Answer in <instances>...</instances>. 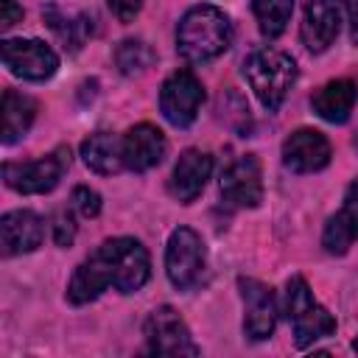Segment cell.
<instances>
[{"label": "cell", "mask_w": 358, "mask_h": 358, "mask_svg": "<svg viewBox=\"0 0 358 358\" xmlns=\"http://www.w3.org/2000/svg\"><path fill=\"white\" fill-rule=\"evenodd\" d=\"M148 277L151 257L145 246L134 238H109L76 268L67 285V299L73 305H87L109 285L120 294H134L148 282Z\"/></svg>", "instance_id": "6da1fadb"}, {"label": "cell", "mask_w": 358, "mask_h": 358, "mask_svg": "<svg viewBox=\"0 0 358 358\" xmlns=\"http://www.w3.org/2000/svg\"><path fill=\"white\" fill-rule=\"evenodd\" d=\"M232 45V22L215 6H193L176 28V50L187 62H210Z\"/></svg>", "instance_id": "7a4b0ae2"}, {"label": "cell", "mask_w": 358, "mask_h": 358, "mask_svg": "<svg viewBox=\"0 0 358 358\" xmlns=\"http://www.w3.org/2000/svg\"><path fill=\"white\" fill-rule=\"evenodd\" d=\"M243 76L255 90L257 101L268 112H277L296 81V62L277 48H257L246 56Z\"/></svg>", "instance_id": "3957f363"}, {"label": "cell", "mask_w": 358, "mask_h": 358, "mask_svg": "<svg viewBox=\"0 0 358 358\" xmlns=\"http://www.w3.org/2000/svg\"><path fill=\"white\" fill-rule=\"evenodd\" d=\"M282 313L294 327V344L299 350L310 347L319 338H327L336 333V319L330 316V310L324 305H319L313 299L310 285L305 282V277L294 274L285 282V294H282Z\"/></svg>", "instance_id": "277c9868"}, {"label": "cell", "mask_w": 358, "mask_h": 358, "mask_svg": "<svg viewBox=\"0 0 358 358\" xmlns=\"http://www.w3.org/2000/svg\"><path fill=\"white\" fill-rule=\"evenodd\" d=\"M67 168H70V148L59 145L56 151H50L48 157H39L34 162H6L3 179L11 190H17L22 196H36V193L53 190Z\"/></svg>", "instance_id": "5b68a950"}, {"label": "cell", "mask_w": 358, "mask_h": 358, "mask_svg": "<svg viewBox=\"0 0 358 358\" xmlns=\"http://www.w3.org/2000/svg\"><path fill=\"white\" fill-rule=\"evenodd\" d=\"M204 263H207V252L199 232L190 227H176L165 246V274L171 285L179 291H190L201 280Z\"/></svg>", "instance_id": "8992f818"}, {"label": "cell", "mask_w": 358, "mask_h": 358, "mask_svg": "<svg viewBox=\"0 0 358 358\" xmlns=\"http://www.w3.org/2000/svg\"><path fill=\"white\" fill-rule=\"evenodd\" d=\"M143 336H145V350L151 355H199V344L193 341L185 319L171 308V305H159L148 313L145 324H143Z\"/></svg>", "instance_id": "52a82bcc"}, {"label": "cell", "mask_w": 358, "mask_h": 358, "mask_svg": "<svg viewBox=\"0 0 358 358\" xmlns=\"http://www.w3.org/2000/svg\"><path fill=\"white\" fill-rule=\"evenodd\" d=\"M201 101H204V87L201 81L190 73V70H176L171 73L165 81H162V90H159V112L162 117L176 126V129H187L199 109H201Z\"/></svg>", "instance_id": "ba28073f"}, {"label": "cell", "mask_w": 358, "mask_h": 358, "mask_svg": "<svg viewBox=\"0 0 358 358\" xmlns=\"http://www.w3.org/2000/svg\"><path fill=\"white\" fill-rule=\"evenodd\" d=\"M0 53L8 73L25 81H45L59 67L56 50L39 39H3Z\"/></svg>", "instance_id": "9c48e42d"}, {"label": "cell", "mask_w": 358, "mask_h": 358, "mask_svg": "<svg viewBox=\"0 0 358 358\" xmlns=\"http://www.w3.org/2000/svg\"><path fill=\"white\" fill-rule=\"evenodd\" d=\"M238 291L243 299V333H246V338L266 341L277 324L274 291L255 277H238Z\"/></svg>", "instance_id": "30bf717a"}, {"label": "cell", "mask_w": 358, "mask_h": 358, "mask_svg": "<svg viewBox=\"0 0 358 358\" xmlns=\"http://www.w3.org/2000/svg\"><path fill=\"white\" fill-rule=\"evenodd\" d=\"M221 196L232 207H257L263 201V173L255 154H241L224 168Z\"/></svg>", "instance_id": "8fae6325"}, {"label": "cell", "mask_w": 358, "mask_h": 358, "mask_svg": "<svg viewBox=\"0 0 358 358\" xmlns=\"http://www.w3.org/2000/svg\"><path fill=\"white\" fill-rule=\"evenodd\" d=\"M333 157L330 140L316 129H296L282 143V165L294 173L322 171Z\"/></svg>", "instance_id": "7c38bea8"}, {"label": "cell", "mask_w": 358, "mask_h": 358, "mask_svg": "<svg viewBox=\"0 0 358 358\" xmlns=\"http://www.w3.org/2000/svg\"><path fill=\"white\" fill-rule=\"evenodd\" d=\"M338 25H341V14L336 0H305L299 36L310 53L327 50L338 36Z\"/></svg>", "instance_id": "4fadbf2b"}, {"label": "cell", "mask_w": 358, "mask_h": 358, "mask_svg": "<svg viewBox=\"0 0 358 358\" xmlns=\"http://www.w3.org/2000/svg\"><path fill=\"white\" fill-rule=\"evenodd\" d=\"M210 173H213V157L207 151L187 148V151H182V157L173 165V173H171V182H168V193L176 201L190 204L204 190Z\"/></svg>", "instance_id": "5bb4252c"}, {"label": "cell", "mask_w": 358, "mask_h": 358, "mask_svg": "<svg viewBox=\"0 0 358 358\" xmlns=\"http://www.w3.org/2000/svg\"><path fill=\"white\" fill-rule=\"evenodd\" d=\"M165 151H168L165 134L151 123H137L123 134V162L129 171L137 173L151 171L154 165L162 162Z\"/></svg>", "instance_id": "9a60e30c"}, {"label": "cell", "mask_w": 358, "mask_h": 358, "mask_svg": "<svg viewBox=\"0 0 358 358\" xmlns=\"http://www.w3.org/2000/svg\"><path fill=\"white\" fill-rule=\"evenodd\" d=\"M0 238H3V255H25L34 252L45 238V224L34 210H11L0 218Z\"/></svg>", "instance_id": "2e32d148"}, {"label": "cell", "mask_w": 358, "mask_h": 358, "mask_svg": "<svg viewBox=\"0 0 358 358\" xmlns=\"http://www.w3.org/2000/svg\"><path fill=\"white\" fill-rule=\"evenodd\" d=\"M358 241V182L350 185L344 204L333 213L322 229V246L327 255H344Z\"/></svg>", "instance_id": "e0dca14e"}, {"label": "cell", "mask_w": 358, "mask_h": 358, "mask_svg": "<svg viewBox=\"0 0 358 358\" xmlns=\"http://www.w3.org/2000/svg\"><path fill=\"white\" fill-rule=\"evenodd\" d=\"M358 101V87L350 78H336L310 95L313 112L327 123H344Z\"/></svg>", "instance_id": "ac0fdd59"}, {"label": "cell", "mask_w": 358, "mask_h": 358, "mask_svg": "<svg viewBox=\"0 0 358 358\" xmlns=\"http://www.w3.org/2000/svg\"><path fill=\"white\" fill-rule=\"evenodd\" d=\"M84 165L101 176H112L126 168L123 162V137H115L112 131H95L81 143Z\"/></svg>", "instance_id": "d6986e66"}, {"label": "cell", "mask_w": 358, "mask_h": 358, "mask_svg": "<svg viewBox=\"0 0 358 358\" xmlns=\"http://www.w3.org/2000/svg\"><path fill=\"white\" fill-rule=\"evenodd\" d=\"M36 117V101L20 90H6L3 92V143L14 145L22 140Z\"/></svg>", "instance_id": "ffe728a7"}, {"label": "cell", "mask_w": 358, "mask_h": 358, "mask_svg": "<svg viewBox=\"0 0 358 358\" xmlns=\"http://www.w3.org/2000/svg\"><path fill=\"white\" fill-rule=\"evenodd\" d=\"M42 17H45L48 28L56 34V39H59L70 53L81 50L84 39H87V36H90V31H92V22H90V17H87V14L64 11V8H59V6H45Z\"/></svg>", "instance_id": "44dd1931"}, {"label": "cell", "mask_w": 358, "mask_h": 358, "mask_svg": "<svg viewBox=\"0 0 358 358\" xmlns=\"http://www.w3.org/2000/svg\"><path fill=\"white\" fill-rule=\"evenodd\" d=\"M252 11L257 20V28L266 39H277L294 11V0H252Z\"/></svg>", "instance_id": "7402d4cb"}, {"label": "cell", "mask_w": 358, "mask_h": 358, "mask_svg": "<svg viewBox=\"0 0 358 358\" xmlns=\"http://www.w3.org/2000/svg\"><path fill=\"white\" fill-rule=\"evenodd\" d=\"M115 64L123 76H140L154 64V50L143 39H123L115 50Z\"/></svg>", "instance_id": "603a6c76"}, {"label": "cell", "mask_w": 358, "mask_h": 358, "mask_svg": "<svg viewBox=\"0 0 358 358\" xmlns=\"http://www.w3.org/2000/svg\"><path fill=\"white\" fill-rule=\"evenodd\" d=\"M218 109H221V117H224L227 126H232L241 137L249 134V129H252V115H249V103L243 101L241 92H235L232 87L224 90L221 98H218Z\"/></svg>", "instance_id": "cb8c5ba5"}, {"label": "cell", "mask_w": 358, "mask_h": 358, "mask_svg": "<svg viewBox=\"0 0 358 358\" xmlns=\"http://www.w3.org/2000/svg\"><path fill=\"white\" fill-rule=\"evenodd\" d=\"M70 207L78 215H84V218H95L101 213V193L92 190V187H87V185H78L70 193Z\"/></svg>", "instance_id": "d4e9b609"}, {"label": "cell", "mask_w": 358, "mask_h": 358, "mask_svg": "<svg viewBox=\"0 0 358 358\" xmlns=\"http://www.w3.org/2000/svg\"><path fill=\"white\" fill-rule=\"evenodd\" d=\"M53 241L56 246H70L76 241V218H73V210H56L53 215Z\"/></svg>", "instance_id": "484cf974"}, {"label": "cell", "mask_w": 358, "mask_h": 358, "mask_svg": "<svg viewBox=\"0 0 358 358\" xmlns=\"http://www.w3.org/2000/svg\"><path fill=\"white\" fill-rule=\"evenodd\" d=\"M106 6H109V11H112L120 22H131V20L140 14L143 0H106Z\"/></svg>", "instance_id": "4316f807"}, {"label": "cell", "mask_w": 358, "mask_h": 358, "mask_svg": "<svg viewBox=\"0 0 358 358\" xmlns=\"http://www.w3.org/2000/svg\"><path fill=\"white\" fill-rule=\"evenodd\" d=\"M20 20H22V8L17 6V0H0V31H8Z\"/></svg>", "instance_id": "83f0119b"}, {"label": "cell", "mask_w": 358, "mask_h": 358, "mask_svg": "<svg viewBox=\"0 0 358 358\" xmlns=\"http://www.w3.org/2000/svg\"><path fill=\"white\" fill-rule=\"evenodd\" d=\"M344 11H347V22H350V39L352 45H358V0H341Z\"/></svg>", "instance_id": "f1b7e54d"}, {"label": "cell", "mask_w": 358, "mask_h": 358, "mask_svg": "<svg viewBox=\"0 0 358 358\" xmlns=\"http://www.w3.org/2000/svg\"><path fill=\"white\" fill-rule=\"evenodd\" d=\"M352 350H355V352H358V338H355V341H352Z\"/></svg>", "instance_id": "f546056e"}]
</instances>
